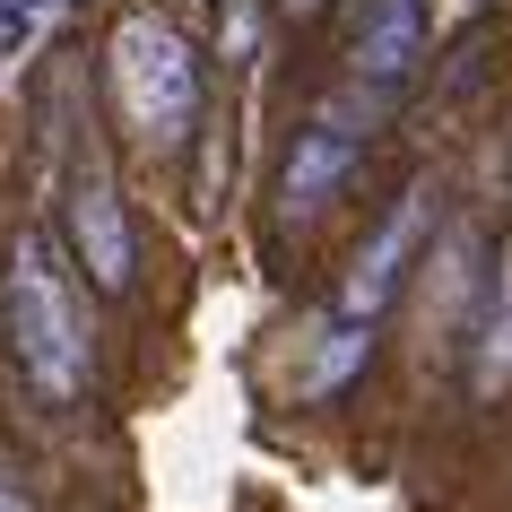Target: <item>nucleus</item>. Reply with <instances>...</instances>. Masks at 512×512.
I'll list each match as a JSON object with an SVG mask.
<instances>
[{"label":"nucleus","mask_w":512,"mask_h":512,"mask_svg":"<svg viewBox=\"0 0 512 512\" xmlns=\"http://www.w3.org/2000/svg\"><path fill=\"white\" fill-rule=\"evenodd\" d=\"M322 9H330V0H287V18H296V27H304V18H322Z\"/></svg>","instance_id":"nucleus-11"},{"label":"nucleus","mask_w":512,"mask_h":512,"mask_svg":"<svg viewBox=\"0 0 512 512\" xmlns=\"http://www.w3.org/2000/svg\"><path fill=\"white\" fill-rule=\"evenodd\" d=\"M426 53V0H356L348 9V79L356 87H408Z\"/></svg>","instance_id":"nucleus-5"},{"label":"nucleus","mask_w":512,"mask_h":512,"mask_svg":"<svg viewBox=\"0 0 512 512\" xmlns=\"http://www.w3.org/2000/svg\"><path fill=\"white\" fill-rule=\"evenodd\" d=\"M365 356H374V322H339V330H330V348H322V365H313V382H304V391H313V400H330V391H339V382H348L356 365H365Z\"/></svg>","instance_id":"nucleus-8"},{"label":"nucleus","mask_w":512,"mask_h":512,"mask_svg":"<svg viewBox=\"0 0 512 512\" xmlns=\"http://www.w3.org/2000/svg\"><path fill=\"white\" fill-rule=\"evenodd\" d=\"M61 226H70V261L87 270L96 296H122L139 278V243H131V217H122V191H113V165L96 139H79L70 157V183H61Z\"/></svg>","instance_id":"nucleus-3"},{"label":"nucleus","mask_w":512,"mask_h":512,"mask_svg":"<svg viewBox=\"0 0 512 512\" xmlns=\"http://www.w3.org/2000/svg\"><path fill=\"white\" fill-rule=\"evenodd\" d=\"M0 512H35V504H27V486L9 478V469H0Z\"/></svg>","instance_id":"nucleus-10"},{"label":"nucleus","mask_w":512,"mask_h":512,"mask_svg":"<svg viewBox=\"0 0 512 512\" xmlns=\"http://www.w3.org/2000/svg\"><path fill=\"white\" fill-rule=\"evenodd\" d=\"M460 356H469V400H504L512 391V235L478 270V313L460 322Z\"/></svg>","instance_id":"nucleus-6"},{"label":"nucleus","mask_w":512,"mask_h":512,"mask_svg":"<svg viewBox=\"0 0 512 512\" xmlns=\"http://www.w3.org/2000/svg\"><path fill=\"white\" fill-rule=\"evenodd\" d=\"M44 9H53V0H0V35L18 44V35H27L35 18H44Z\"/></svg>","instance_id":"nucleus-9"},{"label":"nucleus","mask_w":512,"mask_h":512,"mask_svg":"<svg viewBox=\"0 0 512 512\" xmlns=\"http://www.w3.org/2000/svg\"><path fill=\"white\" fill-rule=\"evenodd\" d=\"M356 157H365V139H356L339 113L304 122L296 148H287V165H278V209H287V217H313L322 200H339V183L356 174Z\"/></svg>","instance_id":"nucleus-7"},{"label":"nucleus","mask_w":512,"mask_h":512,"mask_svg":"<svg viewBox=\"0 0 512 512\" xmlns=\"http://www.w3.org/2000/svg\"><path fill=\"white\" fill-rule=\"evenodd\" d=\"M105 79H113V105H122V131L139 148L174 157L191 131H200V105H209V79H200V53L191 35L157 9H131L105 44Z\"/></svg>","instance_id":"nucleus-2"},{"label":"nucleus","mask_w":512,"mask_h":512,"mask_svg":"<svg viewBox=\"0 0 512 512\" xmlns=\"http://www.w3.org/2000/svg\"><path fill=\"white\" fill-rule=\"evenodd\" d=\"M0 339L18 356V374L44 408H70L87 391V313H79V278L61 261V243L44 226L9 243V278H0Z\"/></svg>","instance_id":"nucleus-1"},{"label":"nucleus","mask_w":512,"mask_h":512,"mask_svg":"<svg viewBox=\"0 0 512 512\" xmlns=\"http://www.w3.org/2000/svg\"><path fill=\"white\" fill-rule=\"evenodd\" d=\"M434 217H443V191L434 183H408L400 200H391V217L356 243L348 278H339V322H382V313H391V296L408 287V270L426 261Z\"/></svg>","instance_id":"nucleus-4"}]
</instances>
